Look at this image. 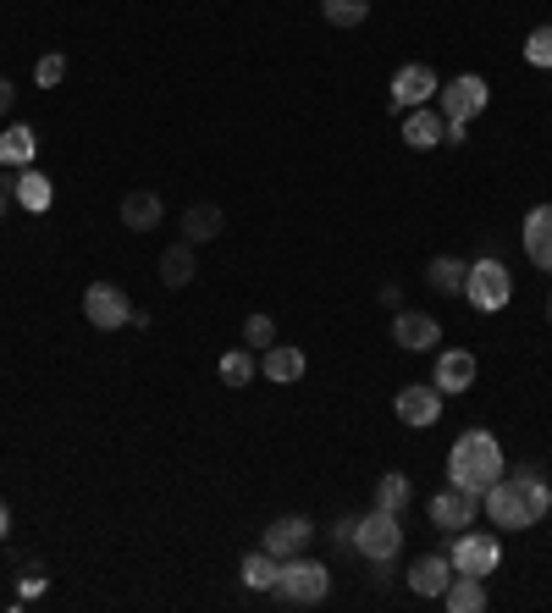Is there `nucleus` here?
Here are the masks:
<instances>
[{
    "instance_id": "nucleus-1",
    "label": "nucleus",
    "mask_w": 552,
    "mask_h": 613,
    "mask_svg": "<svg viewBox=\"0 0 552 613\" xmlns=\"http://www.w3.org/2000/svg\"><path fill=\"white\" fill-rule=\"evenodd\" d=\"M486 514H492V525L497 531H531V525H542L552 508V486L525 464V469H503L492 486H486Z\"/></svg>"
},
{
    "instance_id": "nucleus-2",
    "label": "nucleus",
    "mask_w": 552,
    "mask_h": 613,
    "mask_svg": "<svg viewBox=\"0 0 552 613\" xmlns=\"http://www.w3.org/2000/svg\"><path fill=\"white\" fill-rule=\"evenodd\" d=\"M503 469H509V464H503V443H497L492 432L470 426V432L453 443V454H447V486L486 497V486H492Z\"/></svg>"
},
{
    "instance_id": "nucleus-3",
    "label": "nucleus",
    "mask_w": 552,
    "mask_h": 613,
    "mask_svg": "<svg viewBox=\"0 0 552 613\" xmlns=\"http://www.w3.org/2000/svg\"><path fill=\"white\" fill-rule=\"evenodd\" d=\"M326 592H332L326 564H315V558H304V553H293V558H282V564H276L272 597L282 603V609H315Z\"/></svg>"
},
{
    "instance_id": "nucleus-4",
    "label": "nucleus",
    "mask_w": 552,
    "mask_h": 613,
    "mask_svg": "<svg viewBox=\"0 0 552 613\" xmlns=\"http://www.w3.org/2000/svg\"><path fill=\"white\" fill-rule=\"evenodd\" d=\"M464 299L481 309V315L509 309V299H514V277H509V266H503L497 255H481V260L470 266V277H464Z\"/></svg>"
},
{
    "instance_id": "nucleus-5",
    "label": "nucleus",
    "mask_w": 552,
    "mask_h": 613,
    "mask_svg": "<svg viewBox=\"0 0 552 613\" xmlns=\"http://www.w3.org/2000/svg\"><path fill=\"white\" fill-rule=\"evenodd\" d=\"M447 558H453V575H497V564H503V542L492 536V531H464L459 542H453V531H447V547H442Z\"/></svg>"
},
{
    "instance_id": "nucleus-6",
    "label": "nucleus",
    "mask_w": 552,
    "mask_h": 613,
    "mask_svg": "<svg viewBox=\"0 0 552 613\" xmlns=\"http://www.w3.org/2000/svg\"><path fill=\"white\" fill-rule=\"evenodd\" d=\"M486 100H492V89H486L481 72H464V78H453V83L436 89V111H442V122H470V117L486 111Z\"/></svg>"
},
{
    "instance_id": "nucleus-7",
    "label": "nucleus",
    "mask_w": 552,
    "mask_h": 613,
    "mask_svg": "<svg viewBox=\"0 0 552 613\" xmlns=\"http://www.w3.org/2000/svg\"><path fill=\"white\" fill-rule=\"evenodd\" d=\"M354 547L376 564V558H398V547H404V525H398V514L393 508H371L359 525H354Z\"/></svg>"
},
{
    "instance_id": "nucleus-8",
    "label": "nucleus",
    "mask_w": 552,
    "mask_h": 613,
    "mask_svg": "<svg viewBox=\"0 0 552 613\" xmlns=\"http://www.w3.org/2000/svg\"><path fill=\"white\" fill-rule=\"evenodd\" d=\"M134 299L117 288V283H95V288H83V320L89 326H100V332H117V326H134Z\"/></svg>"
},
{
    "instance_id": "nucleus-9",
    "label": "nucleus",
    "mask_w": 552,
    "mask_h": 613,
    "mask_svg": "<svg viewBox=\"0 0 552 613\" xmlns=\"http://www.w3.org/2000/svg\"><path fill=\"white\" fill-rule=\"evenodd\" d=\"M425 514H431V525L447 536V531H470L475 525V514H481V497L475 492H459V486H447V492H436L431 503H425Z\"/></svg>"
},
{
    "instance_id": "nucleus-10",
    "label": "nucleus",
    "mask_w": 552,
    "mask_h": 613,
    "mask_svg": "<svg viewBox=\"0 0 552 613\" xmlns=\"http://www.w3.org/2000/svg\"><path fill=\"white\" fill-rule=\"evenodd\" d=\"M309 542H315V520H309V514H276L272 525H266V542H260V547H266L272 558H293V553H304Z\"/></svg>"
},
{
    "instance_id": "nucleus-11",
    "label": "nucleus",
    "mask_w": 552,
    "mask_h": 613,
    "mask_svg": "<svg viewBox=\"0 0 552 613\" xmlns=\"http://www.w3.org/2000/svg\"><path fill=\"white\" fill-rule=\"evenodd\" d=\"M387 89H393V111H414V106H425L442 83H436V72H431L425 61H410V67H398V72H393V83H387Z\"/></svg>"
},
{
    "instance_id": "nucleus-12",
    "label": "nucleus",
    "mask_w": 552,
    "mask_h": 613,
    "mask_svg": "<svg viewBox=\"0 0 552 613\" xmlns=\"http://www.w3.org/2000/svg\"><path fill=\"white\" fill-rule=\"evenodd\" d=\"M393 343L410 348V354L436 348V343H442V326H436V315H425V309H398V315H393Z\"/></svg>"
},
{
    "instance_id": "nucleus-13",
    "label": "nucleus",
    "mask_w": 552,
    "mask_h": 613,
    "mask_svg": "<svg viewBox=\"0 0 552 613\" xmlns=\"http://www.w3.org/2000/svg\"><path fill=\"white\" fill-rule=\"evenodd\" d=\"M393 409H398V421L414 426V432H420V426H436V421H442V393L414 382V387H404V393L393 398Z\"/></svg>"
},
{
    "instance_id": "nucleus-14",
    "label": "nucleus",
    "mask_w": 552,
    "mask_h": 613,
    "mask_svg": "<svg viewBox=\"0 0 552 613\" xmlns=\"http://www.w3.org/2000/svg\"><path fill=\"white\" fill-rule=\"evenodd\" d=\"M453 581V558L447 553H420L410 564V592L414 597H442Z\"/></svg>"
},
{
    "instance_id": "nucleus-15",
    "label": "nucleus",
    "mask_w": 552,
    "mask_h": 613,
    "mask_svg": "<svg viewBox=\"0 0 552 613\" xmlns=\"http://www.w3.org/2000/svg\"><path fill=\"white\" fill-rule=\"evenodd\" d=\"M470 382H475V354H470V348H447V354H436V376H431L436 393H464Z\"/></svg>"
},
{
    "instance_id": "nucleus-16",
    "label": "nucleus",
    "mask_w": 552,
    "mask_h": 613,
    "mask_svg": "<svg viewBox=\"0 0 552 613\" xmlns=\"http://www.w3.org/2000/svg\"><path fill=\"white\" fill-rule=\"evenodd\" d=\"M525 255L536 271H552V205H536L525 216Z\"/></svg>"
},
{
    "instance_id": "nucleus-17",
    "label": "nucleus",
    "mask_w": 552,
    "mask_h": 613,
    "mask_svg": "<svg viewBox=\"0 0 552 613\" xmlns=\"http://www.w3.org/2000/svg\"><path fill=\"white\" fill-rule=\"evenodd\" d=\"M160 216H166V205H160V194H155V188H134V194H122V227L149 233V227H160Z\"/></svg>"
},
{
    "instance_id": "nucleus-18",
    "label": "nucleus",
    "mask_w": 552,
    "mask_h": 613,
    "mask_svg": "<svg viewBox=\"0 0 552 613\" xmlns=\"http://www.w3.org/2000/svg\"><path fill=\"white\" fill-rule=\"evenodd\" d=\"M442 134H447V122H442V111H431V106H414L410 117H404V145H410V150L442 145Z\"/></svg>"
},
{
    "instance_id": "nucleus-19",
    "label": "nucleus",
    "mask_w": 552,
    "mask_h": 613,
    "mask_svg": "<svg viewBox=\"0 0 552 613\" xmlns=\"http://www.w3.org/2000/svg\"><path fill=\"white\" fill-rule=\"evenodd\" d=\"M11 199H17L22 210H33V216H39V210H50V199H56V182H50L45 171H33V166H28V171L11 182Z\"/></svg>"
},
{
    "instance_id": "nucleus-20",
    "label": "nucleus",
    "mask_w": 552,
    "mask_h": 613,
    "mask_svg": "<svg viewBox=\"0 0 552 613\" xmlns=\"http://www.w3.org/2000/svg\"><path fill=\"white\" fill-rule=\"evenodd\" d=\"M221 221H227V216H221V205L199 199V205H188V210H183V238H188V244H210V238L221 233Z\"/></svg>"
},
{
    "instance_id": "nucleus-21",
    "label": "nucleus",
    "mask_w": 552,
    "mask_h": 613,
    "mask_svg": "<svg viewBox=\"0 0 552 613\" xmlns=\"http://www.w3.org/2000/svg\"><path fill=\"white\" fill-rule=\"evenodd\" d=\"M442 603H447V613H481L486 609V581L481 575H453Z\"/></svg>"
},
{
    "instance_id": "nucleus-22",
    "label": "nucleus",
    "mask_w": 552,
    "mask_h": 613,
    "mask_svg": "<svg viewBox=\"0 0 552 613\" xmlns=\"http://www.w3.org/2000/svg\"><path fill=\"white\" fill-rule=\"evenodd\" d=\"M464 277H470V266L453 260V255H436V260L425 266V288L442 294V299H447V294H464Z\"/></svg>"
},
{
    "instance_id": "nucleus-23",
    "label": "nucleus",
    "mask_w": 552,
    "mask_h": 613,
    "mask_svg": "<svg viewBox=\"0 0 552 613\" xmlns=\"http://www.w3.org/2000/svg\"><path fill=\"white\" fill-rule=\"evenodd\" d=\"M260 376H272V382H298V376H304V348L272 343V348L260 354Z\"/></svg>"
},
{
    "instance_id": "nucleus-24",
    "label": "nucleus",
    "mask_w": 552,
    "mask_h": 613,
    "mask_svg": "<svg viewBox=\"0 0 552 613\" xmlns=\"http://www.w3.org/2000/svg\"><path fill=\"white\" fill-rule=\"evenodd\" d=\"M160 283H166V288H188V283H194V244H188V238L160 255Z\"/></svg>"
},
{
    "instance_id": "nucleus-25",
    "label": "nucleus",
    "mask_w": 552,
    "mask_h": 613,
    "mask_svg": "<svg viewBox=\"0 0 552 613\" xmlns=\"http://www.w3.org/2000/svg\"><path fill=\"white\" fill-rule=\"evenodd\" d=\"M255 376H260V359H255V348H249V343L221 354V382H227V387H249Z\"/></svg>"
},
{
    "instance_id": "nucleus-26",
    "label": "nucleus",
    "mask_w": 552,
    "mask_h": 613,
    "mask_svg": "<svg viewBox=\"0 0 552 613\" xmlns=\"http://www.w3.org/2000/svg\"><path fill=\"white\" fill-rule=\"evenodd\" d=\"M276 564H282V558H272L266 547H255V553H244V564H238V575H244V586H249V592H272Z\"/></svg>"
},
{
    "instance_id": "nucleus-27",
    "label": "nucleus",
    "mask_w": 552,
    "mask_h": 613,
    "mask_svg": "<svg viewBox=\"0 0 552 613\" xmlns=\"http://www.w3.org/2000/svg\"><path fill=\"white\" fill-rule=\"evenodd\" d=\"M321 17L332 28H359L371 17V0H321Z\"/></svg>"
},
{
    "instance_id": "nucleus-28",
    "label": "nucleus",
    "mask_w": 552,
    "mask_h": 613,
    "mask_svg": "<svg viewBox=\"0 0 552 613\" xmlns=\"http://www.w3.org/2000/svg\"><path fill=\"white\" fill-rule=\"evenodd\" d=\"M404 503H410V475H404V469H387V475L376 481V508H393V514H398Z\"/></svg>"
},
{
    "instance_id": "nucleus-29",
    "label": "nucleus",
    "mask_w": 552,
    "mask_h": 613,
    "mask_svg": "<svg viewBox=\"0 0 552 613\" xmlns=\"http://www.w3.org/2000/svg\"><path fill=\"white\" fill-rule=\"evenodd\" d=\"M28 160H33V128L0 134V166H28Z\"/></svg>"
},
{
    "instance_id": "nucleus-30",
    "label": "nucleus",
    "mask_w": 552,
    "mask_h": 613,
    "mask_svg": "<svg viewBox=\"0 0 552 613\" xmlns=\"http://www.w3.org/2000/svg\"><path fill=\"white\" fill-rule=\"evenodd\" d=\"M244 343H249L255 354H266V348L276 343V320H272V315H260V309H255V315L244 320Z\"/></svg>"
},
{
    "instance_id": "nucleus-31",
    "label": "nucleus",
    "mask_w": 552,
    "mask_h": 613,
    "mask_svg": "<svg viewBox=\"0 0 552 613\" xmlns=\"http://www.w3.org/2000/svg\"><path fill=\"white\" fill-rule=\"evenodd\" d=\"M525 61L552 72V22H542V28H531V33H525Z\"/></svg>"
},
{
    "instance_id": "nucleus-32",
    "label": "nucleus",
    "mask_w": 552,
    "mask_h": 613,
    "mask_svg": "<svg viewBox=\"0 0 552 613\" xmlns=\"http://www.w3.org/2000/svg\"><path fill=\"white\" fill-rule=\"evenodd\" d=\"M67 78V56H39V67H33V83L39 89H56Z\"/></svg>"
},
{
    "instance_id": "nucleus-33",
    "label": "nucleus",
    "mask_w": 552,
    "mask_h": 613,
    "mask_svg": "<svg viewBox=\"0 0 552 613\" xmlns=\"http://www.w3.org/2000/svg\"><path fill=\"white\" fill-rule=\"evenodd\" d=\"M354 525H359V520H354V514H343V520L332 525V536H337L343 547H354Z\"/></svg>"
},
{
    "instance_id": "nucleus-34",
    "label": "nucleus",
    "mask_w": 552,
    "mask_h": 613,
    "mask_svg": "<svg viewBox=\"0 0 552 613\" xmlns=\"http://www.w3.org/2000/svg\"><path fill=\"white\" fill-rule=\"evenodd\" d=\"M393 575H398L393 558H376V586H393Z\"/></svg>"
},
{
    "instance_id": "nucleus-35",
    "label": "nucleus",
    "mask_w": 552,
    "mask_h": 613,
    "mask_svg": "<svg viewBox=\"0 0 552 613\" xmlns=\"http://www.w3.org/2000/svg\"><path fill=\"white\" fill-rule=\"evenodd\" d=\"M11 100H17V89H11V78H0V117L11 111Z\"/></svg>"
},
{
    "instance_id": "nucleus-36",
    "label": "nucleus",
    "mask_w": 552,
    "mask_h": 613,
    "mask_svg": "<svg viewBox=\"0 0 552 613\" xmlns=\"http://www.w3.org/2000/svg\"><path fill=\"white\" fill-rule=\"evenodd\" d=\"M6 205H11V177H0V216H6Z\"/></svg>"
},
{
    "instance_id": "nucleus-37",
    "label": "nucleus",
    "mask_w": 552,
    "mask_h": 613,
    "mask_svg": "<svg viewBox=\"0 0 552 613\" xmlns=\"http://www.w3.org/2000/svg\"><path fill=\"white\" fill-rule=\"evenodd\" d=\"M6 531H11V508H6V497H0V542H6Z\"/></svg>"
},
{
    "instance_id": "nucleus-38",
    "label": "nucleus",
    "mask_w": 552,
    "mask_h": 613,
    "mask_svg": "<svg viewBox=\"0 0 552 613\" xmlns=\"http://www.w3.org/2000/svg\"><path fill=\"white\" fill-rule=\"evenodd\" d=\"M548 320H552V299H548Z\"/></svg>"
}]
</instances>
